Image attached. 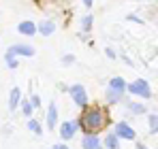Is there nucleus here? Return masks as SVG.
I'll return each instance as SVG.
<instances>
[{"label": "nucleus", "mask_w": 158, "mask_h": 149, "mask_svg": "<svg viewBox=\"0 0 158 149\" xmlns=\"http://www.w3.org/2000/svg\"><path fill=\"white\" fill-rule=\"evenodd\" d=\"M77 124L83 128L85 134H96V132H101L109 124V119H107V113L101 107H90V109L83 111V115L79 117Z\"/></svg>", "instance_id": "nucleus-1"}, {"label": "nucleus", "mask_w": 158, "mask_h": 149, "mask_svg": "<svg viewBox=\"0 0 158 149\" xmlns=\"http://www.w3.org/2000/svg\"><path fill=\"white\" fill-rule=\"evenodd\" d=\"M15 55H34V47H30V45H13V47H9L6 51V62H9V66L11 68H17V62H15Z\"/></svg>", "instance_id": "nucleus-2"}, {"label": "nucleus", "mask_w": 158, "mask_h": 149, "mask_svg": "<svg viewBox=\"0 0 158 149\" xmlns=\"http://www.w3.org/2000/svg\"><path fill=\"white\" fill-rule=\"evenodd\" d=\"M128 92H131L132 96H141V98H150L152 96V90H150L148 81H143V79L132 81L131 85H128Z\"/></svg>", "instance_id": "nucleus-3"}, {"label": "nucleus", "mask_w": 158, "mask_h": 149, "mask_svg": "<svg viewBox=\"0 0 158 149\" xmlns=\"http://www.w3.org/2000/svg\"><path fill=\"white\" fill-rule=\"evenodd\" d=\"M69 92H71V96L75 100V104H79V107H85L88 104V94H85V87L83 85H73Z\"/></svg>", "instance_id": "nucleus-4"}, {"label": "nucleus", "mask_w": 158, "mask_h": 149, "mask_svg": "<svg viewBox=\"0 0 158 149\" xmlns=\"http://www.w3.org/2000/svg\"><path fill=\"white\" fill-rule=\"evenodd\" d=\"M115 136H122V139H128V141H132L137 134H135V130H132L128 124H124V122H120V124L115 126Z\"/></svg>", "instance_id": "nucleus-5"}, {"label": "nucleus", "mask_w": 158, "mask_h": 149, "mask_svg": "<svg viewBox=\"0 0 158 149\" xmlns=\"http://www.w3.org/2000/svg\"><path fill=\"white\" fill-rule=\"evenodd\" d=\"M79 124L77 122H64V124L60 126V136L62 139H73V134L77 132Z\"/></svg>", "instance_id": "nucleus-6"}, {"label": "nucleus", "mask_w": 158, "mask_h": 149, "mask_svg": "<svg viewBox=\"0 0 158 149\" xmlns=\"http://www.w3.org/2000/svg\"><path fill=\"white\" fill-rule=\"evenodd\" d=\"M81 145H83V149H103L98 136H94V134H85L83 141H81Z\"/></svg>", "instance_id": "nucleus-7"}, {"label": "nucleus", "mask_w": 158, "mask_h": 149, "mask_svg": "<svg viewBox=\"0 0 158 149\" xmlns=\"http://www.w3.org/2000/svg\"><path fill=\"white\" fill-rule=\"evenodd\" d=\"M109 90H111V92L122 94V92L126 90V81H124L122 77H113V79H111V83H109Z\"/></svg>", "instance_id": "nucleus-8"}, {"label": "nucleus", "mask_w": 158, "mask_h": 149, "mask_svg": "<svg viewBox=\"0 0 158 149\" xmlns=\"http://www.w3.org/2000/svg\"><path fill=\"white\" fill-rule=\"evenodd\" d=\"M58 124V109H56V102L49 104V111H47V126H49V130H53Z\"/></svg>", "instance_id": "nucleus-9"}, {"label": "nucleus", "mask_w": 158, "mask_h": 149, "mask_svg": "<svg viewBox=\"0 0 158 149\" xmlns=\"http://www.w3.org/2000/svg\"><path fill=\"white\" fill-rule=\"evenodd\" d=\"M17 30H19V34L34 36V32H36V26H34V22H22V24L17 26Z\"/></svg>", "instance_id": "nucleus-10"}, {"label": "nucleus", "mask_w": 158, "mask_h": 149, "mask_svg": "<svg viewBox=\"0 0 158 149\" xmlns=\"http://www.w3.org/2000/svg\"><path fill=\"white\" fill-rule=\"evenodd\" d=\"M36 30H39V32H41L43 36H49V34H52L53 30H56V24H53V22H49V19H45V22H43V24L39 26Z\"/></svg>", "instance_id": "nucleus-11"}, {"label": "nucleus", "mask_w": 158, "mask_h": 149, "mask_svg": "<svg viewBox=\"0 0 158 149\" xmlns=\"http://www.w3.org/2000/svg\"><path fill=\"white\" fill-rule=\"evenodd\" d=\"M19 100H22V92H19V87H15L13 92H11V100H9V107L15 111L17 109V104H19Z\"/></svg>", "instance_id": "nucleus-12"}, {"label": "nucleus", "mask_w": 158, "mask_h": 149, "mask_svg": "<svg viewBox=\"0 0 158 149\" xmlns=\"http://www.w3.org/2000/svg\"><path fill=\"white\" fill-rule=\"evenodd\" d=\"M105 145H107V149H118V136L115 134H109L105 139Z\"/></svg>", "instance_id": "nucleus-13"}, {"label": "nucleus", "mask_w": 158, "mask_h": 149, "mask_svg": "<svg viewBox=\"0 0 158 149\" xmlns=\"http://www.w3.org/2000/svg\"><path fill=\"white\" fill-rule=\"evenodd\" d=\"M28 128H30L34 134H41V126H39V122H36V119H30V122H28Z\"/></svg>", "instance_id": "nucleus-14"}, {"label": "nucleus", "mask_w": 158, "mask_h": 149, "mask_svg": "<svg viewBox=\"0 0 158 149\" xmlns=\"http://www.w3.org/2000/svg\"><path fill=\"white\" fill-rule=\"evenodd\" d=\"M107 96H109V100H111V102H118V100L122 98V94H118V92H111V90L107 92Z\"/></svg>", "instance_id": "nucleus-15"}, {"label": "nucleus", "mask_w": 158, "mask_h": 149, "mask_svg": "<svg viewBox=\"0 0 158 149\" xmlns=\"http://www.w3.org/2000/svg\"><path fill=\"white\" fill-rule=\"evenodd\" d=\"M81 24H83V28H85V30H90V28H92V15H85Z\"/></svg>", "instance_id": "nucleus-16"}, {"label": "nucleus", "mask_w": 158, "mask_h": 149, "mask_svg": "<svg viewBox=\"0 0 158 149\" xmlns=\"http://www.w3.org/2000/svg\"><path fill=\"white\" fill-rule=\"evenodd\" d=\"M156 119H158L156 115H150V128H152L154 132H156V128H158V122H156Z\"/></svg>", "instance_id": "nucleus-17"}, {"label": "nucleus", "mask_w": 158, "mask_h": 149, "mask_svg": "<svg viewBox=\"0 0 158 149\" xmlns=\"http://www.w3.org/2000/svg\"><path fill=\"white\" fill-rule=\"evenodd\" d=\"M22 109H24V115H30V113H32V104H30V102H24Z\"/></svg>", "instance_id": "nucleus-18"}, {"label": "nucleus", "mask_w": 158, "mask_h": 149, "mask_svg": "<svg viewBox=\"0 0 158 149\" xmlns=\"http://www.w3.org/2000/svg\"><path fill=\"white\" fill-rule=\"evenodd\" d=\"M131 109L135 111V113H143L145 109H143V104H131Z\"/></svg>", "instance_id": "nucleus-19"}, {"label": "nucleus", "mask_w": 158, "mask_h": 149, "mask_svg": "<svg viewBox=\"0 0 158 149\" xmlns=\"http://www.w3.org/2000/svg\"><path fill=\"white\" fill-rule=\"evenodd\" d=\"M30 104H32V107H39V104H41V100H39V96H36V94L30 98Z\"/></svg>", "instance_id": "nucleus-20"}, {"label": "nucleus", "mask_w": 158, "mask_h": 149, "mask_svg": "<svg viewBox=\"0 0 158 149\" xmlns=\"http://www.w3.org/2000/svg\"><path fill=\"white\" fill-rule=\"evenodd\" d=\"M53 149H69V147H66V145H56Z\"/></svg>", "instance_id": "nucleus-21"}, {"label": "nucleus", "mask_w": 158, "mask_h": 149, "mask_svg": "<svg viewBox=\"0 0 158 149\" xmlns=\"http://www.w3.org/2000/svg\"><path fill=\"white\" fill-rule=\"evenodd\" d=\"M83 2H85V4H88V6H90V4H92V0H83Z\"/></svg>", "instance_id": "nucleus-22"}, {"label": "nucleus", "mask_w": 158, "mask_h": 149, "mask_svg": "<svg viewBox=\"0 0 158 149\" xmlns=\"http://www.w3.org/2000/svg\"><path fill=\"white\" fill-rule=\"evenodd\" d=\"M139 149H145V147H139Z\"/></svg>", "instance_id": "nucleus-23"}]
</instances>
